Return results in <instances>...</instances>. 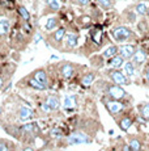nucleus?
<instances>
[{
  "label": "nucleus",
  "mask_w": 149,
  "mask_h": 151,
  "mask_svg": "<svg viewBox=\"0 0 149 151\" xmlns=\"http://www.w3.org/2000/svg\"><path fill=\"white\" fill-rule=\"evenodd\" d=\"M102 84H104V93L106 95V97L114 99V100H124L128 97V92L122 86L109 82H102Z\"/></svg>",
  "instance_id": "obj_1"
},
{
  "label": "nucleus",
  "mask_w": 149,
  "mask_h": 151,
  "mask_svg": "<svg viewBox=\"0 0 149 151\" xmlns=\"http://www.w3.org/2000/svg\"><path fill=\"white\" fill-rule=\"evenodd\" d=\"M102 103H104V106L111 117H116V116L122 114L123 112H126V109L128 106V104L124 103L123 100H114V99H109V97L104 99Z\"/></svg>",
  "instance_id": "obj_2"
},
{
  "label": "nucleus",
  "mask_w": 149,
  "mask_h": 151,
  "mask_svg": "<svg viewBox=\"0 0 149 151\" xmlns=\"http://www.w3.org/2000/svg\"><path fill=\"white\" fill-rule=\"evenodd\" d=\"M111 36L115 40V42L122 43L126 41H132V40L136 38V34L133 33L128 27H124V25H118L111 30Z\"/></svg>",
  "instance_id": "obj_3"
},
{
  "label": "nucleus",
  "mask_w": 149,
  "mask_h": 151,
  "mask_svg": "<svg viewBox=\"0 0 149 151\" xmlns=\"http://www.w3.org/2000/svg\"><path fill=\"white\" fill-rule=\"evenodd\" d=\"M105 75L111 80V83L114 84H118V86L126 87V86H130L131 80L127 75L124 74V71H122L120 68H109L105 71Z\"/></svg>",
  "instance_id": "obj_4"
},
{
  "label": "nucleus",
  "mask_w": 149,
  "mask_h": 151,
  "mask_svg": "<svg viewBox=\"0 0 149 151\" xmlns=\"http://www.w3.org/2000/svg\"><path fill=\"white\" fill-rule=\"evenodd\" d=\"M92 141H93V138L88 133L80 130V132H74L71 135H68L65 138V145H68V146H79V145L92 143Z\"/></svg>",
  "instance_id": "obj_5"
},
{
  "label": "nucleus",
  "mask_w": 149,
  "mask_h": 151,
  "mask_svg": "<svg viewBox=\"0 0 149 151\" xmlns=\"http://www.w3.org/2000/svg\"><path fill=\"white\" fill-rule=\"evenodd\" d=\"M64 38H65V29L63 27H60L47 37V43L51 47L59 49L62 46V43L64 42Z\"/></svg>",
  "instance_id": "obj_6"
},
{
  "label": "nucleus",
  "mask_w": 149,
  "mask_h": 151,
  "mask_svg": "<svg viewBox=\"0 0 149 151\" xmlns=\"http://www.w3.org/2000/svg\"><path fill=\"white\" fill-rule=\"evenodd\" d=\"M56 67H58V74L63 78V79H71V78H73L74 74H76L77 66L73 65V63H71V62H65L64 60V62L59 63Z\"/></svg>",
  "instance_id": "obj_7"
},
{
  "label": "nucleus",
  "mask_w": 149,
  "mask_h": 151,
  "mask_svg": "<svg viewBox=\"0 0 149 151\" xmlns=\"http://www.w3.org/2000/svg\"><path fill=\"white\" fill-rule=\"evenodd\" d=\"M114 120H115V122L118 125L119 129L124 133H127L128 130L131 129V126L133 125V117L130 114V113H126V112H123L122 114L114 117Z\"/></svg>",
  "instance_id": "obj_8"
},
{
  "label": "nucleus",
  "mask_w": 149,
  "mask_h": 151,
  "mask_svg": "<svg viewBox=\"0 0 149 151\" xmlns=\"http://www.w3.org/2000/svg\"><path fill=\"white\" fill-rule=\"evenodd\" d=\"M60 106H62V103H60L59 97L55 96V95H50L43 103V108H45V110H47V112H55Z\"/></svg>",
  "instance_id": "obj_9"
},
{
  "label": "nucleus",
  "mask_w": 149,
  "mask_h": 151,
  "mask_svg": "<svg viewBox=\"0 0 149 151\" xmlns=\"http://www.w3.org/2000/svg\"><path fill=\"white\" fill-rule=\"evenodd\" d=\"M21 82H25V86L29 87V88L35 89V91H46V89L48 88V86H46V84L38 82V80L34 79L31 75H29V76H25Z\"/></svg>",
  "instance_id": "obj_10"
},
{
  "label": "nucleus",
  "mask_w": 149,
  "mask_h": 151,
  "mask_svg": "<svg viewBox=\"0 0 149 151\" xmlns=\"http://www.w3.org/2000/svg\"><path fill=\"white\" fill-rule=\"evenodd\" d=\"M136 50H137V47L133 43H124V45L119 46V54L124 59H131L135 55V53H136Z\"/></svg>",
  "instance_id": "obj_11"
},
{
  "label": "nucleus",
  "mask_w": 149,
  "mask_h": 151,
  "mask_svg": "<svg viewBox=\"0 0 149 151\" xmlns=\"http://www.w3.org/2000/svg\"><path fill=\"white\" fill-rule=\"evenodd\" d=\"M33 117H34L33 110L30 108H28V106L21 105L18 109H17V118H18L21 122H29Z\"/></svg>",
  "instance_id": "obj_12"
},
{
  "label": "nucleus",
  "mask_w": 149,
  "mask_h": 151,
  "mask_svg": "<svg viewBox=\"0 0 149 151\" xmlns=\"http://www.w3.org/2000/svg\"><path fill=\"white\" fill-rule=\"evenodd\" d=\"M147 55H148L147 51H145L143 47H140L136 50V53H135V55L131 58V60L135 63L136 67H141V66L145 63V60H147Z\"/></svg>",
  "instance_id": "obj_13"
},
{
  "label": "nucleus",
  "mask_w": 149,
  "mask_h": 151,
  "mask_svg": "<svg viewBox=\"0 0 149 151\" xmlns=\"http://www.w3.org/2000/svg\"><path fill=\"white\" fill-rule=\"evenodd\" d=\"M96 78H97V71H87L80 78V84H81L82 87H85V88L90 87L94 80H96Z\"/></svg>",
  "instance_id": "obj_14"
},
{
  "label": "nucleus",
  "mask_w": 149,
  "mask_h": 151,
  "mask_svg": "<svg viewBox=\"0 0 149 151\" xmlns=\"http://www.w3.org/2000/svg\"><path fill=\"white\" fill-rule=\"evenodd\" d=\"M124 63H126L124 58H123L120 54H116V55H114V57L109 58L106 65H107L110 68H122L123 66H124Z\"/></svg>",
  "instance_id": "obj_15"
},
{
  "label": "nucleus",
  "mask_w": 149,
  "mask_h": 151,
  "mask_svg": "<svg viewBox=\"0 0 149 151\" xmlns=\"http://www.w3.org/2000/svg\"><path fill=\"white\" fill-rule=\"evenodd\" d=\"M143 145H144V141H143L141 137H139V135H132V137L128 138V147H130V151H141Z\"/></svg>",
  "instance_id": "obj_16"
},
{
  "label": "nucleus",
  "mask_w": 149,
  "mask_h": 151,
  "mask_svg": "<svg viewBox=\"0 0 149 151\" xmlns=\"http://www.w3.org/2000/svg\"><path fill=\"white\" fill-rule=\"evenodd\" d=\"M79 41H80V36H79V34H74V33L67 34V36H65V38H64L65 49L71 50V49L77 47V45H79Z\"/></svg>",
  "instance_id": "obj_17"
},
{
  "label": "nucleus",
  "mask_w": 149,
  "mask_h": 151,
  "mask_svg": "<svg viewBox=\"0 0 149 151\" xmlns=\"http://www.w3.org/2000/svg\"><path fill=\"white\" fill-rule=\"evenodd\" d=\"M31 76L34 78V79H37L38 82H41V83H43L46 84V86H48V75H47V72H46V70L45 68H37V70H34L33 72H31Z\"/></svg>",
  "instance_id": "obj_18"
},
{
  "label": "nucleus",
  "mask_w": 149,
  "mask_h": 151,
  "mask_svg": "<svg viewBox=\"0 0 149 151\" xmlns=\"http://www.w3.org/2000/svg\"><path fill=\"white\" fill-rule=\"evenodd\" d=\"M137 110H139V114L145 122H149V103L144 101V103H140L137 105Z\"/></svg>",
  "instance_id": "obj_19"
},
{
  "label": "nucleus",
  "mask_w": 149,
  "mask_h": 151,
  "mask_svg": "<svg viewBox=\"0 0 149 151\" xmlns=\"http://www.w3.org/2000/svg\"><path fill=\"white\" fill-rule=\"evenodd\" d=\"M62 8V4L60 1H47L45 5V11H43V14H50V13H55Z\"/></svg>",
  "instance_id": "obj_20"
},
{
  "label": "nucleus",
  "mask_w": 149,
  "mask_h": 151,
  "mask_svg": "<svg viewBox=\"0 0 149 151\" xmlns=\"http://www.w3.org/2000/svg\"><path fill=\"white\" fill-rule=\"evenodd\" d=\"M63 108L64 109H72L77 105V96L76 95H70V96H65L63 100Z\"/></svg>",
  "instance_id": "obj_21"
},
{
  "label": "nucleus",
  "mask_w": 149,
  "mask_h": 151,
  "mask_svg": "<svg viewBox=\"0 0 149 151\" xmlns=\"http://www.w3.org/2000/svg\"><path fill=\"white\" fill-rule=\"evenodd\" d=\"M136 70H137V67L135 66V63L132 60H127V62L124 63V66H123V71H124V74L127 75L128 78L135 76V75H136Z\"/></svg>",
  "instance_id": "obj_22"
},
{
  "label": "nucleus",
  "mask_w": 149,
  "mask_h": 151,
  "mask_svg": "<svg viewBox=\"0 0 149 151\" xmlns=\"http://www.w3.org/2000/svg\"><path fill=\"white\" fill-rule=\"evenodd\" d=\"M116 54H119V46H116V45H110L109 47H106L102 51V57L106 58V59H109V58L114 57Z\"/></svg>",
  "instance_id": "obj_23"
},
{
  "label": "nucleus",
  "mask_w": 149,
  "mask_h": 151,
  "mask_svg": "<svg viewBox=\"0 0 149 151\" xmlns=\"http://www.w3.org/2000/svg\"><path fill=\"white\" fill-rule=\"evenodd\" d=\"M59 25V19L58 17H48L46 20V24H45V30L46 32H53L54 29Z\"/></svg>",
  "instance_id": "obj_24"
},
{
  "label": "nucleus",
  "mask_w": 149,
  "mask_h": 151,
  "mask_svg": "<svg viewBox=\"0 0 149 151\" xmlns=\"http://www.w3.org/2000/svg\"><path fill=\"white\" fill-rule=\"evenodd\" d=\"M11 28V22L8 19H0V36H5L8 34Z\"/></svg>",
  "instance_id": "obj_25"
},
{
  "label": "nucleus",
  "mask_w": 149,
  "mask_h": 151,
  "mask_svg": "<svg viewBox=\"0 0 149 151\" xmlns=\"http://www.w3.org/2000/svg\"><path fill=\"white\" fill-rule=\"evenodd\" d=\"M115 1L116 0H97V4H98V7L102 8V9L109 11L115 5Z\"/></svg>",
  "instance_id": "obj_26"
},
{
  "label": "nucleus",
  "mask_w": 149,
  "mask_h": 151,
  "mask_svg": "<svg viewBox=\"0 0 149 151\" xmlns=\"http://www.w3.org/2000/svg\"><path fill=\"white\" fill-rule=\"evenodd\" d=\"M147 11H148V4L144 1H140L135 5V12L140 16H147Z\"/></svg>",
  "instance_id": "obj_27"
},
{
  "label": "nucleus",
  "mask_w": 149,
  "mask_h": 151,
  "mask_svg": "<svg viewBox=\"0 0 149 151\" xmlns=\"http://www.w3.org/2000/svg\"><path fill=\"white\" fill-rule=\"evenodd\" d=\"M17 11H18L20 16L22 17V20H24V21H30V13H29V11L24 7V5H18Z\"/></svg>",
  "instance_id": "obj_28"
},
{
  "label": "nucleus",
  "mask_w": 149,
  "mask_h": 151,
  "mask_svg": "<svg viewBox=\"0 0 149 151\" xmlns=\"http://www.w3.org/2000/svg\"><path fill=\"white\" fill-rule=\"evenodd\" d=\"M81 22V28H88L92 24V17L90 16H81L79 17V24Z\"/></svg>",
  "instance_id": "obj_29"
},
{
  "label": "nucleus",
  "mask_w": 149,
  "mask_h": 151,
  "mask_svg": "<svg viewBox=\"0 0 149 151\" xmlns=\"http://www.w3.org/2000/svg\"><path fill=\"white\" fill-rule=\"evenodd\" d=\"M11 149H12V143L11 142L0 139V151H11Z\"/></svg>",
  "instance_id": "obj_30"
},
{
  "label": "nucleus",
  "mask_w": 149,
  "mask_h": 151,
  "mask_svg": "<svg viewBox=\"0 0 149 151\" xmlns=\"http://www.w3.org/2000/svg\"><path fill=\"white\" fill-rule=\"evenodd\" d=\"M136 16H137V13L135 12V11L127 12V21L131 22V24H135V22H136Z\"/></svg>",
  "instance_id": "obj_31"
},
{
  "label": "nucleus",
  "mask_w": 149,
  "mask_h": 151,
  "mask_svg": "<svg viewBox=\"0 0 149 151\" xmlns=\"http://www.w3.org/2000/svg\"><path fill=\"white\" fill-rule=\"evenodd\" d=\"M50 135L51 137H54V138H59V137H62V133H60L59 129H53L50 132Z\"/></svg>",
  "instance_id": "obj_32"
},
{
  "label": "nucleus",
  "mask_w": 149,
  "mask_h": 151,
  "mask_svg": "<svg viewBox=\"0 0 149 151\" xmlns=\"http://www.w3.org/2000/svg\"><path fill=\"white\" fill-rule=\"evenodd\" d=\"M74 3H76L77 5H80V7H85V5L89 4L90 0H73Z\"/></svg>",
  "instance_id": "obj_33"
},
{
  "label": "nucleus",
  "mask_w": 149,
  "mask_h": 151,
  "mask_svg": "<svg viewBox=\"0 0 149 151\" xmlns=\"http://www.w3.org/2000/svg\"><path fill=\"white\" fill-rule=\"evenodd\" d=\"M144 76H145V80L149 83V66L147 68H145V71H144Z\"/></svg>",
  "instance_id": "obj_34"
},
{
  "label": "nucleus",
  "mask_w": 149,
  "mask_h": 151,
  "mask_svg": "<svg viewBox=\"0 0 149 151\" xmlns=\"http://www.w3.org/2000/svg\"><path fill=\"white\" fill-rule=\"evenodd\" d=\"M22 151H35V150H34L33 147H30V146H26V147H25V149L22 150Z\"/></svg>",
  "instance_id": "obj_35"
},
{
  "label": "nucleus",
  "mask_w": 149,
  "mask_h": 151,
  "mask_svg": "<svg viewBox=\"0 0 149 151\" xmlns=\"http://www.w3.org/2000/svg\"><path fill=\"white\" fill-rule=\"evenodd\" d=\"M3 86H4V80H3V78L0 76V88H1Z\"/></svg>",
  "instance_id": "obj_36"
},
{
  "label": "nucleus",
  "mask_w": 149,
  "mask_h": 151,
  "mask_svg": "<svg viewBox=\"0 0 149 151\" xmlns=\"http://www.w3.org/2000/svg\"><path fill=\"white\" fill-rule=\"evenodd\" d=\"M47 1H60V0H45V3H47Z\"/></svg>",
  "instance_id": "obj_37"
},
{
  "label": "nucleus",
  "mask_w": 149,
  "mask_h": 151,
  "mask_svg": "<svg viewBox=\"0 0 149 151\" xmlns=\"http://www.w3.org/2000/svg\"><path fill=\"white\" fill-rule=\"evenodd\" d=\"M147 16L149 17V7H148V11H147Z\"/></svg>",
  "instance_id": "obj_38"
}]
</instances>
